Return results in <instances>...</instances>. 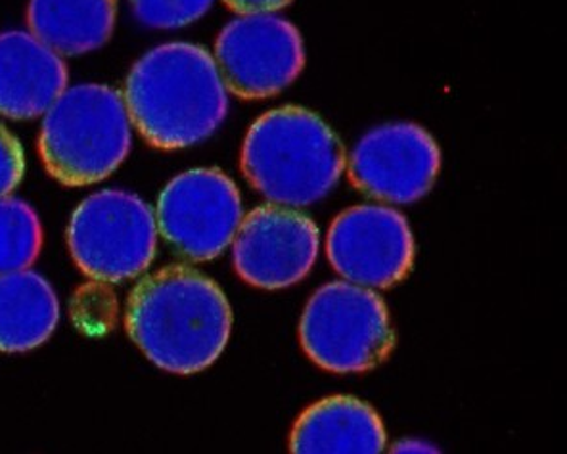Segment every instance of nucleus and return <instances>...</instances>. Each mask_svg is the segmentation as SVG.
Returning <instances> with one entry per match:
<instances>
[{"mask_svg": "<svg viewBox=\"0 0 567 454\" xmlns=\"http://www.w3.org/2000/svg\"><path fill=\"white\" fill-rule=\"evenodd\" d=\"M236 275L261 290H284L298 285L317 264L319 227L296 207H256L241 217L233 240Z\"/></svg>", "mask_w": 567, "mask_h": 454, "instance_id": "obj_10", "label": "nucleus"}, {"mask_svg": "<svg viewBox=\"0 0 567 454\" xmlns=\"http://www.w3.org/2000/svg\"><path fill=\"white\" fill-rule=\"evenodd\" d=\"M43 249V225L28 202L0 198V275L29 269Z\"/></svg>", "mask_w": 567, "mask_h": 454, "instance_id": "obj_16", "label": "nucleus"}, {"mask_svg": "<svg viewBox=\"0 0 567 454\" xmlns=\"http://www.w3.org/2000/svg\"><path fill=\"white\" fill-rule=\"evenodd\" d=\"M299 341L320 369L362 374L390 357L395 332L377 290L343 280L312 293L299 320Z\"/></svg>", "mask_w": 567, "mask_h": 454, "instance_id": "obj_5", "label": "nucleus"}, {"mask_svg": "<svg viewBox=\"0 0 567 454\" xmlns=\"http://www.w3.org/2000/svg\"><path fill=\"white\" fill-rule=\"evenodd\" d=\"M136 20L152 29H181L198 22L215 0H128Z\"/></svg>", "mask_w": 567, "mask_h": 454, "instance_id": "obj_17", "label": "nucleus"}, {"mask_svg": "<svg viewBox=\"0 0 567 454\" xmlns=\"http://www.w3.org/2000/svg\"><path fill=\"white\" fill-rule=\"evenodd\" d=\"M60 303L49 280L35 270L0 275V353H28L54 334Z\"/></svg>", "mask_w": 567, "mask_h": 454, "instance_id": "obj_14", "label": "nucleus"}, {"mask_svg": "<svg viewBox=\"0 0 567 454\" xmlns=\"http://www.w3.org/2000/svg\"><path fill=\"white\" fill-rule=\"evenodd\" d=\"M327 256L351 285L388 290L411 272L414 236L409 220L393 207H349L328 228Z\"/></svg>", "mask_w": 567, "mask_h": 454, "instance_id": "obj_9", "label": "nucleus"}, {"mask_svg": "<svg viewBox=\"0 0 567 454\" xmlns=\"http://www.w3.org/2000/svg\"><path fill=\"white\" fill-rule=\"evenodd\" d=\"M133 146L125 100L99 83L70 86L43 114L39 157L60 185H96L110 177Z\"/></svg>", "mask_w": 567, "mask_h": 454, "instance_id": "obj_4", "label": "nucleus"}, {"mask_svg": "<svg viewBox=\"0 0 567 454\" xmlns=\"http://www.w3.org/2000/svg\"><path fill=\"white\" fill-rule=\"evenodd\" d=\"M385 443L380 414L361 399L341 395L309 406L290 435V451L299 454H378Z\"/></svg>", "mask_w": 567, "mask_h": 454, "instance_id": "obj_13", "label": "nucleus"}, {"mask_svg": "<svg viewBox=\"0 0 567 454\" xmlns=\"http://www.w3.org/2000/svg\"><path fill=\"white\" fill-rule=\"evenodd\" d=\"M133 127L159 149L204 143L228 114V91L215 58L204 47L165 43L133 65L125 81Z\"/></svg>", "mask_w": 567, "mask_h": 454, "instance_id": "obj_2", "label": "nucleus"}, {"mask_svg": "<svg viewBox=\"0 0 567 454\" xmlns=\"http://www.w3.org/2000/svg\"><path fill=\"white\" fill-rule=\"evenodd\" d=\"M25 173V156L18 136L0 125V198L16 190Z\"/></svg>", "mask_w": 567, "mask_h": 454, "instance_id": "obj_18", "label": "nucleus"}, {"mask_svg": "<svg viewBox=\"0 0 567 454\" xmlns=\"http://www.w3.org/2000/svg\"><path fill=\"white\" fill-rule=\"evenodd\" d=\"M230 10L238 14H257V12H277L288 7L291 0H223Z\"/></svg>", "mask_w": 567, "mask_h": 454, "instance_id": "obj_19", "label": "nucleus"}, {"mask_svg": "<svg viewBox=\"0 0 567 454\" xmlns=\"http://www.w3.org/2000/svg\"><path fill=\"white\" fill-rule=\"evenodd\" d=\"M154 209L127 190L94 192L68 225V248L86 277L117 285L141 277L157 249Z\"/></svg>", "mask_w": 567, "mask_h": 454, "instance_id": "obj_6", "label": "nucleus"}, {"mask_svg": "<svg viewBox=\"0 0 567 454\" xmlns=\"http://www.w3.org/2000/svg\"><path fill=\"white\" fill-rule=\"evenodd\" d=\"M435 448L427 445L424 441L404 440L395 445V453H433Z\"/></svg>", "mask_w": 567, "mask_h": 454, "instance_id": "obj_20", "label": "nucleus"}, {"mask_svg": "<svg viewBox=\"0 0 567 454\" xmlns=\"http://www.w3.org/2000/svg\"><path fill=\"white\" fill-rule=\"evenodd\" d=\"M241 217L240 190L220 169L185 171L157 199V233L196 264L212 261L233 244Z\"/></svg>", "mask_w": 567, "mask_h": 454, "instance_id": "obj_7", "label": "nucleus"}, {"mask_svg": "<svg viewBox=\"0 0 567 454\" xmlns=\"http://www.w3.org/2000/svg\"><path fill=\"white\" fill-rule=\"evenodd\" d=\"M117 0H29V31L60 56H79L110 41Z\"/></svg>", "mask_w": 567, "mask_h": 454, "instance_id": "obj_15", "label": "nucleus"}, {"mask_svg": "<svg viewBox=\"0 0 567 454\" xmlns=\"http://www.w3.org/2000/svg\"><path fill=\"white\" fill-rule=\"evenodd\" d=\"M215 64L230 93L269 99L299 78L306 47L299 29L277 12L240 14L217 37Z\"/></svg>", "mask_w": 567, "mask_h": 454, "instance_id": "obj_8", "label": "nucleus"}, {"mask_svg": "<svg viewBox=\"0 0 567 454\" xmlns=\"http://www.w3.org/2000/svg\"><path fill=\"white\" fill-rule=\"evenodd\" d=\"M68 89L64 58L31 31L0 33V115L33 120Z\"/></svg>", "mask_w": 567, "mask_h": 454, "instance_id": "obj_12", "label": "nucleus"}, {"mask_svg": "<svg viewBox=\"0 0 567 454\" xmlns=\"http://www.w3.org/2000/svg\"><path fill=\"white\" fill-rule=\"evenodd\" d=\"M346 162L338 135L306 107L270 110L241 144L244 177L278 206L307 207L327 198L346 173Z\"/></svg>", "mask_w": 567, "mask_h": 454, "instance_id": "obj_3", "label": "nucleus"}, {"mask_svg": "<svg viewBox=\"0 0 567 454\" xmlns=\"http://www.w3.org/2000/svg\"><path fill=\"white\" fill-rule=\"evenodd\" d=\"M125 328L157 369L186 376L209 369L223 355L233 332V309L215 280L186 265H169L133 288Z\"/></svg>", "mask_w": 567, "mask_h": 454, "instance_id": "obj_1", "label": "nucleus"}, {"mask_svg": "<svg viewBox=\"0 0 567 454\" xmlns=\"http://www.w3.org/2000/svg\"><path fill=\"white\" fill-rule=\"evenodd\" d=\"M441 152L433 136L414 123L372 128L349 156L351 185L385 204H414L432 190L440 175Z\"/></svg>", "mask_w": 567, "mask_h": 454, "instance_id": "obj_11", "label": "nucleus"}]
</instances>
